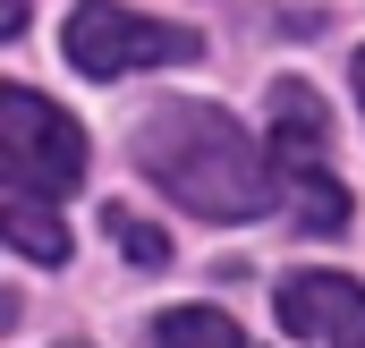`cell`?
Returning a JSON list of instances; mask_svg holds the SVG:
<instances>
[{
    "mask_svg": "<svg viewBox=\"0 0 365 348\" xmlns=\"http://www.w3.org/2000/svg\"><path fill=\"white\" fill-rule=\"evenodd\" d=\"M0 34H26V0H9V9H0Z\"/></svg>",
    "mask_w": 365,
    "mask_h": 348,
    "instance_id": "9",
    "label": "cell"
},
{
    "mask_svg": "<svg viewBox=\"0 0 365 348\" xmlns=\"http://www.w3.org/2000/svg\"><path fill=\"white\" fill-rule=\"evenodd\" d=\"M272 187L289 204V221L306 238H331L349 230V187L331 170V111L306 77H280L272 86Z\"/></svg>",
    "mask_w": 365,
    "mask_h": 348,
    "instance_id": "2",
    "label": "cell"
},
{
    "mask_svg": "<svg viewBox=\"0 0 365 348\" xmlns=\"http://www.w3.org/2000/svg\"><path fill=\"white\" fill-rule=\"evenodd\" d=\"M0 238H9L26 263H68V230H60L43 204H26V195H9V204H0Z\"/></svg>",
    "mask_w": 365,
    "mask_h": 348,
    "instance_id": "7",
    "label": "cell"
},
{
    "mask_svg": "<svg viewBox=\"0 0 365 348\" xmlns=\"http://www.w3.org/2000/svg\"><path fill=\"white\" fill-rule=\"evenodd\" d=\"M272 314L297 332V340L323 348H365V289L349 272H289L272 289Z\"/></svg>",
    "mask_w": 365,
    "mask_h": 348,
    "instance_id": "5",
    "label": "cell"
},
{
    "mask_svg": "<svg viewBox=\"0 0 365 348\" xmlns=\"http://www.w3.org/2000/svg\"><path fill=\"white\" fill-rule=\"evenodd\" d=\"M136 170L195 221H255L272 204V178L255 162L247 128L212 102H162L136 128Z\"/></svg>",
    "mask_w": 365,
    "mask_h": 348,
    "instance_id": "1",
    "label": "cell"
},
{
    "mask_svg": "<svg viewBox=\"0 0 365 348\" xmlns=\"http://www.w3.org/2000/svg\"><path fill=\"white\" fill-rule=\"evenodd\" d=\"M102 221H110V238H119V255L136 263V272H162V263H170V238H162V230H153V221H136V213H128V204H110V213H102Z\"/></svg>",
    "mask_w": 365,
    "mask_h": 348,
    "instance_id": "8",
    "label": "cell"
},
{
    "mask_svg": "<svg viewBox=\"0 0 365 348\" xmlns=\"http://www.w3.org/2000/svg\"><path fill=\"white\" fill-rule=\"evenodd\" d=\"M153 348H255L230 314H212V306H162L153 314Z\"/></svg>",
    "mask_w": 365,
    "mask_h": 348,
    "instance_id": "6",
    "label": "cell"
},
{
    "mask_svg": "<svg viewBox=\"0 0 365 348\" xmlns=\"http://www.w3.org/2000/svg\"><path fill=\"white\" fill-rule=\"evenodd\" d=\"M357 102H365V51H357Z\"/></svg>",
    "mask_w": 365,
    "mask_h": 348,
    "instance_id": "10",
    "label": "cell"
},
{
    "mask_svg": "<svg viewBox=\"0 0 365 348\" xmlns=\"http://www.w3.org/2000/svg\"><path fill=\"white\" fill-rule=\"evenodd\" d=\"M68 60L86 77H136V68H187L204 60V34L170 26V17H136L119 0H86L68 17Z\"/></svg>",
    "mask_w": 365,
    "mask_h": 348,
    "instance_id": "4",
    "label": "cell"
},
{
    "mask_svg": "<svg viewBox=\"0 0 365 348\" xmlns=\"http://www.w3.org/2000/svg\"><path fill=\"white\" fill-rule=\"evenodd\" d=\"M0 170H9V195L51 204L86 178V128L51 111L34 86H9L0 93Z\"/></svg>",
    "mask_w": 365,
    "mask_h": 348,
    "instance_id": "3",
    "label": "cell"
}]
</instances>
